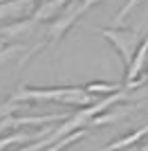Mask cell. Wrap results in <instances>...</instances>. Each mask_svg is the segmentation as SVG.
<instances>
[{"mask_svg":"<svg viewBox=\"0 0 148 151\" xmlns=\"http://www.w3.org/2000/svg\"><path fill=\"white\" fill-rule=\"evenodd\" d=\"M101 34H103L105 38H110L112 43H115V47H117L119 52H121L123 61H126V65H130L132 63V57H135L137 52V34H128V32H115V29H101Z\"/></svg>","mask_w":148,"mask_h":151,"instance_id":"6da1fadb","label":"cell"},{"mask_svg":"<svg viewBox=\"0 0 148 151\" xmlns=\"http://www.w3.org/2000/svg\"><path fill=\"white\" fill-rule=\"evenodd\" d=\"M139 2H142V0H128V2H126V7H123L121 12H119L117 20H115V25H121V23H123V18H126V16H128V14L132 12V9H135L137 5H139Z\"/></svg>","mask_w":148,"mask_h":151,"instance_id":"277c9868","label":"cell"},{"mask_svg":"<svg viewBox=\"0 0 148 151\" xmlns=\"http://www.w3.org/2000/svg\"><path fill=\"white\" fill-rule=\"evenodd\" d=\"M85 90H90V93H112V90H117V86L115 83H90Z\"/></svg>","mask_w":148,"mask_h":151,"instance_id":"5b68a950","label":"cell"},{"mask_svg":"<svg viewBox=\"0 0 148 151\" xmlns=\"http://www.w3.org/2000/svg\"><path fill=\"white\" fill-rule=\"evenodd\" d=\"M146 57H148V36H146V41L142 43V47H137V52H135V57H132V63L128 65V83H132L137 79V77L142 75V70H144V63H146Z\"/></svg>","mask_w":148,"mask_h":151,"instance_id":"3957f363","label":"cell"},{"mask_svg":"<svg viewBox=\"0 0 148 151\" xmlns=\"http://www.w3.org/2000/svg\"><path fill=\"white\" fill-rule=\"evenodd\" d=\"M94 2H99V0H83V2H81V5L76 7V9H74L72 14H68V16L58 18V20L54 23V25H52V29H49V41H52V43H56V41H58V38H61L63 34L68 32V27L72 25L74 20H76V18L81 16V14L85 12V9H90V7H92Z\"/></svg>","mask_w":148,"mask_h":151,"instance_id":"7a4b0ae2","label":"cell"}]
</instances>
